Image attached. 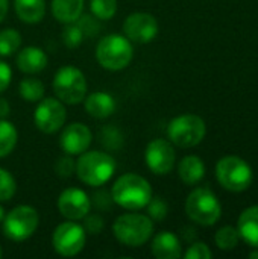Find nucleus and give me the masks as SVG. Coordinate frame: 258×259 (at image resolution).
<instances>
[{
	"label": "nucleus",
	"mask_w": 258,
	"mask_h": 259,
	"mask_svg": "<svg viewBox=\"0 0 258 259\" xmlns=\"http://www.w3.org/2000/svg\"><path fill=\"white\" fill-rule=\"evenodd\" d=\"M65 106L59 99L47 97L41 99L33 112L35 126L43 134H55L58 132L65 123Z\"/></svg>",
	"instance_id": "nucleus-11"
},
{
	"label": "nucleus",
	"mask_w": 258,
	"mask_h": 259,
	"mask_svg": "<svg viewBox=\"0 0 258 259\" xmlns=\"http://www.w3.org/2000/svg\"><path fill=\"white\" fill-rule=\"evenodd\" d=\"M186 259H210L211 252L207 244L204 243H195L189 247V250L184 255Z\"/></svg>",
	"instance_id": "nucleus-33"
},
{
	"label": "nucleus",
	"mask_w": 258,
	"mask_h": 259,
	"mask_svg": "<svg viewBox=\"0 0 258 259\" xmlns=\"http://www.w3.org/2000/svg\"><path fill=\"white\" fill-rule=\"evenodd\" d=\"M11 112V106L6 99L0 97V118H6Z\"/></svg>",
	"instance_id": "nucleus-35"
},
{
	"label": "nucleus",
	"mask_w": 258,
	"mask_h": 259,
	"mask_svg": "<svg viewBox=\"0 0 258 259\" xmlns=\"http://www.w3.org/2000/svg\"><path fill=\"white\" fill-rule=\"evenodd\" d=\"M61 36H62L64 44H65L68 49H76V47H79V46L82 44L84 32H82V29H81L78 24L70 23V24H67V26L64 27Z\"/></svg>",
	"instance_id": "nucleus-29"
},
{
	"label": "nucleus",
	"mask_w": 258,
	"mask_h": 259,
	"mask_svg": "<svg viewBox=\"0 0 258 259\" xmlns=\"http://www.w3.org/2000/svg\"><path fill=\"white\" fill-rule=\"evenodd\" d=\"M14 8L21 21L35 24L44 18L46 0H14Z\"/></svg>",
	"instance_id": "nucleus-22"
},
{
	"label": "nucleus",
	"mask_w": 258,
	"mask_h": 259,
	"mask_svg": "<svg viewBox=\"0 0 258 259\" xmlns=\"http://www.w3.org/2000/svg\"><path fill=\"white\" fill-rule=\"evenodd\" d=\"M134 58L132 42L119 33L103 36L96 47L97 62L109 71H119L126 68Z\"/></svg>",
	"instance_id": "nucleus-4"
},
{
	"label": "nucleus",
	"mask_w": 258,
	"mask_h": 259,
	"mask_svg": "<svg viewBox=\"0 0 258 259\" xmlns=\"http://www.w3.org/2000/svg\"><path fill=\"white\" fill-rule=\"evenodd\" d=\"M146 208H148V215L155 222L164 220L166 215H167V211H169L166 202L163 199H160V197H152L149 200V203L146 205Z\"/></svg>",
	"instance_id": "nucleus-30"
},
{
	"label": "nucleus",
	"mask_w": 258,
	"mask_h": 259,
	"mask_svg": "<svg viewBox=\"0 0 258 259\" xmlns=\"http://www.w3.org/2000/svg\"><path fill=\"white\" fill-rule=\"evenodd\" d=\"M84 12V0H52L53 17L64 24L76 23Z\"/></svg>",
	"instance_id": "nucleus-19"
},
{
	"label": "nucleus",
	"mask_w": 258,
	"mask_h": 259,
	"mask_svg": "<svg viewBox=\"0 0 258 259\" xmlns=\"http://www.w3.org/2000/svg\"><path fill=\"white\" fill-rule=\"evenodd\" d=\"M91 131L84 123H71L62 129L59 137V146L67 155H81L91 144Z\"/></svg>",
	"instance_id": "nucleus-15"
},
{
	"label": "nucleus",
	"mask_w": 258,
	"mask_h": 259,
	"mask_svg": "<svg viewBox=\"0 0 258 259\" xmlns=\"http://www.w3.org/2000/svg\"><path fill=\"white\" fill-rule=\"evenodd\" d=\"M47 55L43 49L29 46L24 47L18 55H17V65L20 71L26 74H36L41 73L47 67Z\"/></svg>",
	"instance_id": "nucleus-16"
},
{
	"label": "nucleus",
	"mask_w": 258,
	"mask_h": 259,
	"mask_svg": "<svg viewBox=\"0 0 258 259\" xmlns=\"http://www.w3.org/2000/svg\"><path fill=\"white\" fill-rule=\"evenodd\" d=\"M21 46V35L15 29H5L0 32V56H11Z\"/></svg>",
	"instance_id": "nucleus-25"
},
{
	"label": "nucleus",
	"mask_w": 258,
	"mask_h": 259,
	"mask_svg": "<svg viewBox=\"0 0 258 259\" xmlns=\"http://www.w3.org/2000/svg\"><path fill=\"white\" fill-rule=\"evenodd\" d=\"M17 191V184L14 176L5 170L0 168V202H9Z\"/></svg>",
	"instance_id": "nucleus-28"
},
{
	"label": "nucleus",
	"mask_w": 258,
	"mask_h": 259,
	"mask_svg": "<svg viewBox=\"0 0 258 259\" xmlns=\"http://www.w3.org/2000/svg\"><path fill=\"white\" fill-rule=\"evenodd\" d=\"M114 237L128 247H140L149 241L154 234V222L149 215L126 212L117 217L113 225Z\"/></svg>",
	"instance_id": "nucleus-3"
},
{
	"label": "nucleus",
	"mask_w": 258,
	"mask_h": 259,
	"mask_svg": "<svg viewBox=\"0 0 258 259\" xmlns=\"http://www.w3.org/2000/svg\"><path fill=\"white\" fill-rule=\"evenodd\" d=\"M90 9L97 20H109L117 12V0H90Z\"/></svg>",
	"instance_id": "nucleus-26"
},
{
	"label": "nucleus",
	"mask_w": 258,
	"mask_h": 259,
	"mask_svg": "<svg viewBox=\"0 0 258 259\" xmlns=\"http://www.w3.org/2000/svg\"><path fill=\"white\" fill-rule=\"evenodd\" d=\"M2 255H3V252H2V247H0V258H2Z\"/></svg>",
	"instance_id": "nucleus-39"
},
{
	"label": "nucleus",
	"mask_w": 258,
	"mask_h": 259,
	"mask_svg": "<svg viewBox=\"0 0 258 259\" xmlns=\"http://www.w3.org/2000/svg\"><path fill=\"white\" fill-rule=\"evenodd\" d=\"M3 219H5V209H3V206L0 205V223L3 222Z\"/></svg>",
	"instance_id": "nucleus-37"
},
{
	"label": "nucleus",
	"mask_w": 258,
	"mask_h": 259,
	"mask_svg": "<svg viewBox=\"0 0 258 259\" xmlns=\"http://www.w3.org/2000/svg\"><path fill=\"white\" fill-rule=\"evenodd\" d=\"M58 209L67 220H82L91 209V199L81 188H65L58 197Z\"/></svg>",
	"instance_id": "nucleus-14"
},
{
	"label": "nucleus",
	"mask_w": 258,
	"mask_h": 259,
	"mask_svg": "<svg viewBox=\"0 0 258 259\" xmlns=\"http://www.w3.org/2000/svg\"><path fill=\"white\" fill-rule=\"evenodd\" d=\"M52 243L58 255L65 258L76 256L85 247L87 232L84 226H81L75 220H67L55 229Z\"/></svg>",
	"instance_id": "nucleus-10"
},
{
	"label": "nucleus",
	"mask_w": 258,
	"mask_h": 259,
	"mask_svg": "<svg viewBox=\"0 0 258 259\" xmlns=\"http://www.w3.org/2000/svg\"><path fill=\"white\" fill-rule=\"evenodd\" d=\"M178 175H179L181 181L184 184H187V185L198 184L205 176L204 161L199 156H195V155L182 158V161L178 165Z\"/></svg>",
	"instance_id": "nucleus-21"
},
{
	"label": "nucleus",
	"mask_w": 258,
	"mask_h": 259,
	"mask_svg": "<svg viewBox=\"0 0 258 259\" xmlns=\"http://www.w3.org/2000/svg\"><path fill=\"white\" fill-rule=\"evenodd\" d=\"M116 171V159L105 152L90 150L81 153L76 161V175L81 182L90 187L105 185Z\"/></svg>",
	"instance_id": "nucleus-2"
},
{
	"label": "nucleus",
	"mask_w": 258,
	"mask_h": 259,
	"mask_svg": "<svg viewBox=\"0 0 258 259\" xmlns=\"http://www.w3.org/2000/svg\"><path fill=\"white\" fill-rule=\"evenodd\" d=\"M11 79H12V70H11V67L6 62L0 61V93H3L9 87Z\"/></svg>",
	"instance_id": "nucleus-34"
},
{
	"label": "nucleus",
	"mask_w": 258,
	"mask_h": 259,
	"mask_svg": "<svg viewBox=\"0 0 258 259\" xmlns=\"http://www.w3.org/2000/svg\"><path fill=\"white\" fill-rule=\"evenodd\" d=\"M17 140L18 134L15 126L8 120L0 118V158L8 156L15 149Z\"/></svg>",
	"instance_id": "nucleus-23"
},
{
	"label": "nucleus",
	"mask_w": 258,
	"mask_h": 259,
	"mask_svg": "<svg viewBox=\"0 0 258 259\" xmlns=\"http://www.w3.org/2000/svg\"><path fill=\"white\" fill-rule=\"evenodd\" d=\"M249 258H251V259H257L258 258V249L255 250V252H251V253H249Z\"/></svg>",
	"instance_id": "nucleus-38"
},
{
	"label": "nucleus",
	"mask_w": 258,
	"mask_h": 259,
	"mask_svg": "<svg viewBox=\"0 0 258 259\" xmlns=\"http://www.w3.org/2000/svg\"><path fill=\"white\" fill-rule=\"evenodd\" d=\"M38 223L40 215L33 206L18 205L8 214H5V219L2 222L3 234L8 240L20 243L35 234V231L38 229Z\"/></svg>",
	"instance_id": "nucleus-8"
},
{
	"label": "nucleus",
	"mask_w": 258,
	"mask_h": 259,
	"mask_svg": "<svg viewBox=\"0 0 258 259\" xmlns=\"http://www.w3.org/2000/svg\"><path fill=\"white\" fill-rule=\"evenodd\" d=\"M237 231L249 246L258 249V205L251 206L242 212Z\"/></svg>",
	"instance_id": "nucleus-20"
},
{
	"label": "nucleus",
	"mask_w": 258,
	"mask_h": 259,
	"mask_svg": "<svg viewBox=\"0 0 258 259\" xmlns=\"http://www.w3.org/2000/svg\"><path fill=\"white\" fill-rule=\"evenodd\" d=\"M55 171L59 178L62 179H68L71 178V175L76 171V162L71 159V155L67 156H61L56 164H55Z\"/></svg>",
	"instance_id": "nucleus-31"
},
{
	"label": "nucleus",
	"mask_w": 258,
	"mask_h": 259,
	"mask_svg": "<svg viewBox=\"0 0 258 259\" xmlns=\"http://www.w3.org/2000/svg\"><path fill=\"white\" fill-rule=\"evenodd\" d=\"M240 240V234L236 228L225 226L216 234V244L220 250H233Z\"/></svg>",
	"instance_id": "nucleus-27"
},
{
	"label": "nucleus",
	"mask_w": 258,
	"mask_h": 259,
	"mask_svg": "<svg viewBox=\"0 0 258 259\" xmlns=\"http://www.w3.org/2000/svg\"><path fill=\"white\" fill-rule=\"evenodd\" d=\"M85 111L93 117V118H108L114 114L116 111V100L111 94L105 91H96L91 93L88 97L84 99Z\"/></svg>",
	"instance_id": "nucleus-17"
},
{
	"label": "nucleus",
	"mask_w": 258,
	"mask_h": 259,
	"mask_svg": "<svg viewBox=\"0 0 258 259\" xmlns=\"http://www.w3.org/2000/svg\"><path fill=\"white\" fill-rule=\"evenodd\" d=\"M87 90L88 83L84 73L73 65L61 67L53 77V91L56 99H59L62 103L78 105L84 102L87 97Z\"/></svg>",
	"instance_id": "nucleus-5"
},
{
	"label": "nucleus",
	"mask_w": 258,
	"mask_h": 259,
	"mask_svg": "<svg viewBox=\"0 0 258 259\" xmlns=\"http://www.w3.org/2000/svg\"><path fill=\"white\" fill-rule=\"evenodd\" d=\"M113 202L123 209L138 211L146 208L152 199L151 184L140 175L126 173L120 176L111 188Z\"/></svg>",
	"instance_id": "nucleus-1"
},
{
	"label": "nucleus",
	"mask_w": 258,
	"mask_h": 259,
	"mask_svg": "<svg viewBox=\"0 0 258 259\" xmlns=\"http://www.w3.org/2000/svg\"><path fill=\"white\" fill-rule=\"evenodd\" d=\"M8 8H9V2L8 0H0V23L5 20L6 14H8Z\"/></svg>",
	"instance_id": "nucleus-36"
},
{
	"label": "nucleus",
	"mask_w": 258,
	"mask_h": 259,
	"mask_svg": "<svg viewBox=\"0 0 258 259\" xmlns=\"http://www.w3.org/2000/svg\"><path fill=\"white\" fill-rule=\"evenodd\" d=\"M125 36L135 44H148L158 35V21L149 12H134L123 23Z\"/></svg>",
	"instance_id": "nucleus-12"
},
{
	"label": "nucleus",
	"mask_w": 258,
	"mask_h": 259,
	"mask_svg": "<svg viewBox=\"0 0 258 259\" xmlns=\"http://www.w3.org/2000/svg\"><path fill=\"white\" fill-rule=\"evenodd\" d=\"M152 253L157 259H178L181 256V243L173 232H160L152 241Z\"/></svg>",
	"instance_id": "nucleus-18"
},
{
	"label": "nucleus",
	"mask_w": 258,
	"mask_h": 259,
	"mask_svg": "<svg viewBox=\"0 0 258 259\" xmlns=\"http://www.w3.org/2000/svg\"><path fill=\"white\" fill-rule=\"evenodd\" d=\"M144 161L152 173L158 176H164L173 170L175 150L167 140H163V138L152 140L146 147Z\"/></svg>",
	"instance_id": "nucleus-13"
},
{
	"label": "nucleus",
	"mask_w": 258,
	"mask_h": 259,
	"mask_svg": "<svg viewBox=\"0 0 258 259\" xmlns=\"http://www.w3.org/2000/svg\"><path fill=\"white\" fill-rule=\"evenodd\" d=\"M186 212L190 220L202 226H213L222 215V208L210 188L193 190L186 200Z\"/></svg>",
	"instance_id": "nucleus-6"
},
{
	"label": "nucleus",
	"mask_w": 258,
	"mask_h": 259,
	"mask_svg": "<svg viewBox=\"0 0 258 259\" xmlns=\"http://www.w3.org/2000/svg\"><path fill=\"white\" fill-rule=\"evenodd\" d=\"M82 220H84V229L90 235H96V234L102 232V229L105 226L103 219L100 215H97V214H90L88 212Z\"/></svg>",
	"instance_id": "nucleus-32"
},
{
	"label": "nucleus",
	"mask_w": 258,
	"mask_h": 259,
	"mask_svg": "<svg viewBox=\"0 0 258 259\" xmlns=\"http://www.w3.org/2000/svg\"><path fill=\"white\" fill-rule=\"evenodd\" d=\"M207 134L205 121L195 114H184L173 118L167 126L169 140L182 149L198 146Z\"/></svg>",
	"instance_id": "nucleus-9"
},
{
	"label": "nucleus",
	"mask_w": 258,
	"mask_h": 259,
	"mask_svg": "<svg viewBox=\"0 0 258 259\" xmlns=\"http://www.w3.org/2000/svg\"><path fill=\"white\" fill-rule=\"evenodd\" d=\"M20 96L27 102H40L44 96V85L40 79L24 77L18 87Z\"/></svg>",
	"instance_id": "nucleus-24"
},
{
	"label": "nucleus",
	"mask_w": 258,
	"mask_h": 259,
	"mask_svg": "<svg viewBox=\"0 0 258 259\" xmlns=\"http://www.w3.org/2000/svg\"><path fill=\"white\" fill-rule=\"evenodd\" d=\"M219 184L233 193H242L252 184V168L239 156H225L216 165Z\"/></svg>",
	"instance_id": "nucleus-7"
}]
</instances>
